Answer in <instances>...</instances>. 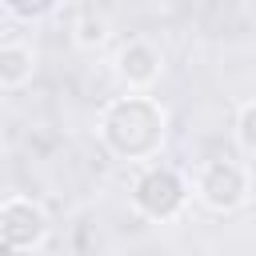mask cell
<instances>
[{
  "mask_svg": "<svg viewBox=\"0 0 256 256\" xmlns=\"http://www.w3.org/2000/svg\"><path fill=\"white\" fill-rule=\"evenodd\" d=\"M168 116L152 96H116L100 112V140L120 160H152L164 144Z\"/></svg>",
  "mask_w": 256,
  "mask_h": 256,
  "instance_id": "cell-1",
  "label": "cell"
},
{
  "mask_svg": "<svg viewBox=\"0 0 256 256\" xmlns=\"http://www.w3.org/2000/svg\"><path fill=\"white\" fill-rule=\"evenodd\" d=\"M184 200H188V180L172 164H152L132 184V204L148 220H172V216H180Z\"/></svg>",
  "mask_w": 256,
  "mask_h": 256,
  "instance_id": "cell-2",
  "label": "cell"
},
{
  "mask_svg": "<svg viewBox=\"0 0 256 256\" xmlns=\"http://www.w3.org/2000/svg\"><path fill=\"white\" fill-rule=\"evenodd\" d=\"M48 212L32 196H12L0 204V244L12 252H32L48 240Z\"/></svg>",
  "mask_w": 256,
  "mask_h": 256,
  "instance_id": "cell-3",
  "label": "cell"
},
{
  "mask_svg": "<svg viewBox=\"0 0 256 256\" xmlns=\"http://www.w3.org/2000/svg\"><path fill=\"white\" fill-rule=\"evenodd\" d=\"M196 196L212 208V212H232L244 204L248 196V172L244 164L236 160H208L200 172H196Z\"/></svg>",
  "mask_w": 256,
  "mask_h": 256,
  "instance_id": "cell-4",
  "label": "cell"
},
{
  "mask_svg": "<svg viewBox=\"0 0 256 256\" xmlns=\"http://www.w3.org/2000/svg\"><path fill=\"white\" fill-rule=\"evenodd\" d=\"M164 60L160 52L148 44V40H128L120 52H116V76L128 84V88H148L156 76H160Z\"/></svg>",
  "mask_w": 256,
  "mask_h": 256,
  "instance_id": "cell-5",
  "label": "cell"
},
{
  "mask_svg": "<svg viewBox=\"0 0 256 256\" xmlns=\"http://www.w3.org/2000/svg\"><path fill=\"white\" fill-rule=\"evenodd\" d=\"M36 72V56L24 44H0V88H24Z\"/></svg>",
  "mask_w": 256,
  "mask_h": 256,
  "instance_id": "cell-6",
  "label": "cell"
},
{
  "mask_svg": "<svg viewBox=\"0 0 256 256\" xmlns=\"http://www.w3.org/2000/svg\"><path fill=\"white\" fill-rule=\"evenodd\" d=\"M104 40H108V20L96 16V12H84V16L76 20V44H80V48H96V44H104Z\"/></svg>",
  "mask_w": 256,
  "mask_h": 256,
  "instance_id": "cell-7",
  "label": "cell"
},
{
  "mask_svg": "<svg viewBox=\"0 0 256 256\" xmlns=\"http://www.w3.org/2000/svg\"><path fill=\"white\" fill-rule=\"evenodd\" d=\"M16 20H44L48 12H56L60 0H0Z\"/></svg>",
  "mask_w": 256,
  "mask_h": 256,
  "instance_id": "cell-8",
  "label": "cell"
},
{
  "mask_svg": "<svg viewBox=\"0 0 256 256\" xmlns=\"http://www.w3.org/2000/svg\"><path fill=\"white\" fill-rule=\"evenodd\" d=\"M236 140H240V148H244V152H252V156H256V100H252V104H244V108L236 112Z\"/></svg>",
  "mask_w": 256,
  "mask_h": 256,
  "instance_id": "cell-9",
  "label": "cell"
}]
</instances>
